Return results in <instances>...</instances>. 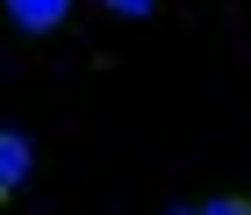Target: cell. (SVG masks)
<instances>
[{"label":"cell","instance_id":"1","mask_svg":"<svg viewBox=\"0 0 251 215\" xmlns=\"http://www.w3.org/2000/svg\"><path fill=\"white\" fill-rule=\"evenodd\" d=\"M65 15H72V0H7V22L22 36H50Z\"/></svg>","mask_w":251,"mask_h":215},{"label":"cell","instance_id":"2","mask_svg":"<svg viewBox=\"0 0 251 215\" xmlns=\"http://www.w3.org/2000/svg\"><path fill=\"white\" fill-rule=\"evenodd\" d=\"M29 165H36V143L22 137V129H0V201L29 179Z\"/></svg>","mask_w":251,"mask_h":215},{"label":"cell","instance_id":"3","mask_svg":"<svg viewBox=\"0 0 251 215\" xmlns=\"http://www.w3.org/2000/svg\"><path fill=\"white\" fill-rule=\"evenodd\" d=\"M201 215H251V201H244V194H223V201H208Z\"/></svg>","mask_w":251,"mask_h":215},{"label":"cell","instance_id":"4","mask_svg":"<svg viewBox=\"0 0 251 215\" xmlns=\"http://www.w3.org/2000/svg\"><path fill=\"white\" fill-rule=\"evenodd\" d=\"M100 7H115V15H129V22H144V15H151V7H158V0H100Z\"/></svg>","mask_w":251,"mask_h":215},{"label":"cell","instance_id":"5","mask_svg":"<svg viewBox=\"0 0 251 215\" xmlns=\"http://www.w3.org/2000/svg\"><path fill=\"white\" fill-rule=\"evenodd\" d=\"M173 215H201V208H173Z\"/></svg>","mask_w":251,"mask_h":215}]
</instances>
